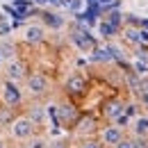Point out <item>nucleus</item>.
I'll list each match as a JSON object with an SVG mask.
<instances>
[{"label": "nucleus", "mask_w": 148, "mask_h": 148, "mask_svg": "<svg viewBox=\"0 0 148 148\" xmlns=\"http://www.w3.org/2000/svg\"><path fill=\"white\" fill-rule=\"evenodd\" d=\"M27 119H30L34 125H39V123L43 121V110H41V107H32V112H30V116H27Z\"/></svg>", "instance_id": "nucleus-16"}, {"label": "nucleus", "mask_w": 148, "mask_h": 148, "mask_svg": "<svg viewBox=\"0 0 148 148\" xmlns=\"http://www.w3.org/2000/svg\"><path fill=\"white\" fill-rule=\"evenodd\" d=\"M139 43H148V30H139Z\"/></svg>", "instance_id": "nucleus-24"}, {"label": "nucleus", "mask_w": 148, "mask_h": 148, "mask_svg": "<svg viewBox=\"0 0 148 148\" xmlns=\"http://www.w3.org/2000/svg\"><path fill=\"white\" fill-rule=\"evenodd\" d=\"M9 2H16V0H9Z\"/></svg>", "instance_id": "nucleus-33"}, {"label": "nucleus", "mask_w": 148, "mask_h": 148, "mask_svg": "<svg viewBox=\"0 0 148 148\" xmlns=\"http://www.w3.org/2000/svg\"><path fill=\"white\" fill-rule=\"evenodd\" d=\"M121 112H123V105H121L119 100H112V103L105 105V116H110V119H116Z\"/></svg>", "instance_id": "nucleus-12"}, {"label": "nucleus", "mask_w": 148, "mask_h": 148, "mask_svg": "<svg viewBox=\"0 0 148 148\" xmlns=\"http://www.w3.org/2000/svg\"><path fill=\"white\" fill-rule=\"evenodd\" d=\"M9 32H12V25H9V23H5V18L0 16V37H7Z\"/></svg>", "instance_id": "nucleus-20"}, {"label": "nucleus", "mask_w": 148, "mask_h": 148, "mask_svg": "<svg viewBox=\"0 0 148 148\" xmlns=\"http://www.w3.org/2000/svg\"><path fill=\"white\" fill-rule=\"evenodd\" d=\"M114 146H116V148H132V144L125 141V139H121V141H119V144H114Z\"/></svg>", "instance_id": "nucleus-26"}, {"label": "nucleus", "mask_w": 148, "mask_h": 148, "mask_svg": "<svg viewBox=\"0 0 148 148\" xmlns=\"http://www.w3.org/2000/svg\"><path fill=\"white\" fill-rule=\"evenodd\" d=\"M98 32H100L103 37H114L119 30H116L112 23H107V21H100V23H98Z\"/></svg>", "instance_id": "nucleus-15"}, {"label": "nucleus", "mask_w": 148, "mask_h": 148, "mask_svg": "<svg viewBox=\"0 0 148 148\" xmlns=\"http://www.w3.org/2000/svg\"><path fill=\"white\" fill-rule=\"evenodd\" d=\"M132 144V148H148V141L144 139V137H137L134 141H130Z\"/></svg>", "instance_id": "nucleus-21"}, {"label": "nucleus", "mask_w": 148, "mask_h": 148, "mask_svg": "<svg viewBox=\"0 0 148 148\" xmlns=\"http://www.w3.org/2000/svg\"><path fill=\"white\" fill-rule=\"evenodd\" d=\"M130 87H132L134 91H141V80H137L134 75H130Z\"/></svg>", "instance_id": "nucleus-22"}, {"label": "nucleus", "mask_w": 148, "mask_h": 148, "mask_svg": "<svg viewBox=\"0 0 148 148\" xmlns=\"http://www.w3.org/2000/svg\"><path fill=\"white\" fill-rule=\"evenodd\" d=\"M128 119H130L128 114H123V112H121V114H119L114 121H116V125H128Z\"/></svg>", "instance_id": "nucleus-23"}, {"label": "nucleus", "mask_w": 148, "mask_h": 148, "mask_svg": "<svg viewBox=\"0 0 148 148\" xmlns=\"http://www.w3.org/2000/svg\"><path fill=\"white\" fill-rule=\"evenodd\" d=\"M134 112H137V107H134V105H128V107H125V114H128V116H132Z\"/></svg>", "instance_id": "nucleus-28"}, {"label": "nucleus", "mask_w": 148, "mask_h": 148, "mask_svg": "<svg viewBox=\"0 0 148 148\" xmlns=\"http://www.w3.org/2000/svg\"><path fill=\"white\" fill-rule=\"evenodd\" d=\"M84 87H87V82H84V77L82 75H73V77H69L66 80V91L77 96V93L84 91Z\"/></svg>", "instance_id": "nucleus-6"}, {"label": "nucleus", "mask_w": 148, "mask_h": 148, "mask_svg": "<svg viewBox=\"0 0 148 148\" xmlns=\"http://www.w3.org/2000/svg\"><path fill=\"white\" fill-rule=\"evenodd\" d=\"M132 69H134V73H137V75H146L148 73V64H146V62H141V59H137V62L132 64Z\"/></svg>", "instance_id": "nucleus-17"}, {"label": "nucleus", "mask_w": 148, "mask_h": 148, "mask_svg": "<svg viewBox=\"0 0 148 148\" xmlns=\"http://www.w3.org/2000/svg\"><path fill=\"white\" fill-rule=\"evenodd\" d=\"M34 5H48V0H32Z\"/></svg>", "instance_id": "nucleus-32"}, {"label": "nucleus", "mask_w": 148, "mask_h": 148, "mask_svg": "<svg viewBox=\"0 0 148 148\" xmlns=\"http://www.w3.org/2000/svg\"><path fill=\"white\" fill-rule=\"evenodd\" d=\"M139 27H141V30H148V18H141V21H139Z\"/></svg>", "instance_id": "nucleus-29"}, {"label": "nucleus", "mask_w": 148, "mask_h": 148, "mask_svg": "<svg viewBox=\"0 0 148 148\" xmlns=\"http://www.w3.org/2000/svg\"><path fill=\"white\" fill-rule=\"evenodd\" d=\"M123 137H121V130L119 128H105L103 130V141L105 144H119Z\"/></svg>", "instance_id": "nucleus-9"}, {"label": "nucleus", "mask_w": 148, "mask_h": 148, "mask_svg": "<svg viewBox=\"0 0 148 148\" xmlns=\"http://www.w3.org/2000/svg\"><path fill=\"white\" fill-rule=\"evenodd\" d=\"M0 59H2V57H0Z\"/></svg>", "instance_id": "nucleus-34"}, {"label": "nucleus", "mask_w": 148, "mask_h": 148, "mask_svg": "<svg viewBox=\"0 0 148 148\" xmlns=\"http://www.w3.org/2000/svg\"><path fill=\"white\" fill-rule=\"evenodd\" d=\"M2 100H5L9 107H14V105L21 103V89L16 87V82L7 80V82L2 84Z\"/></svg>", "instance_id": "nucleus-4"}, {"label": "nucleus", "mask_w": 148, "mask_h": 148, "mask_svg": "<svg viewBox=\"0 0 148 148\" xmlns=\"http://www.w3.org/2000/svg\"><path fill=\"white\" fill-rule=\"evenodd\" d=\"M32 130H34V123H32L27 116H21V119H16V121L12 123V134H14L16 139H27V137L32 134Z\"/></svg>", "instance_id": "nucleus-2"}, {"label": "nucleus", "mask_w": 148, "mask_h": 148, "mask_svg": "<svg viewBox=\"0 0 148 148\" xmlns=\"http://www.w3.org/2000/svg\"><path fill=\"white\" fill-rule=\"evenodd\" d=\"M53 148H66V144H64V141H55V146Z\"/></svg>", "instance_id": "nucleus-30"}, {"label": "nucleus", "mask_w": 148, "mask_h": 148, "mask_svg": "<svg viewBox=\"0 0 148 148\" xmlns=\"http://www.w3.org/2000/svg\"><path fill=\"white\" fill-rule=\"evenodd\" d=\"M128 23H130V25H139V18H134L132 14H128Z\"/></svg>", "instance_id": "nucleus-27"}, {"label": "nucleus", "mask_w": 148, "mask_h": 148, "mask_svg": "<svg viewBox=\"0 0 148 148\" xmlns=\"http://www.w3.org/2000/svg\"><path fill=\"white\" fill-rule=\"evenodd\" d=\"M91 59L103 64V62H112L114 57H112V53H110V48H107V46H105V48H98V46H96V48L91 50Z\"/></svg>", "instance_id": "nucleus-8"}, {"label": "nucleus", "mask_w": 148, "mask_h": 148, "mask_svg": "<svg viewBox=\"0 0 148 148\" xmlns=\"http://www.w3.org/2000/svg\"><path fill=\"white\" fill-rule=\"evenodd\" d=\"M43 23L57 30V27H62V25H64V18H62L59 14H53V12H43Z\"/></svg>", "instance_id": "nucleus-11"}, {"label": "nucleus", "mask_w": 148, "mask_h": 148, "mask_svg": "<svg viewBox=\"0 0 148 148\" xmlns=\"http://www.w3.org/2000/svg\"><path fill=\"white\" fill-rule=\"evenodd\" d=\"M23 37H25L27 43H39V41H43V27H39V25H27Z\"/></svg>", "instance_id": "nucleus-7"}, {"label": "nucleus", "mask_w": 148, "mask_h": 148, "mask_svg": "<svg viewBox=\"0 0 148 148\" xmlns=\"http://www.w3.org/2000/svg\"><path fill=\"white\" fill-rule=\"evenodd\" d=\"M80 148H103V146H100L98 141H84V144H82Z\"/></svg>", "instance_id": "nucleus-25"}, {"label": "nucleus", "mask_w": 148, "mask_h": 148, "mask_svg": "<svg viewBox=\"0 0 148 148\" xmlns=\"http://www.w3.org/2000/svg\"><path fill=\"white\" fill-rule=\"evenodd\" d=\"M73 119H75L73 105H62V107H57V121H73Z\"/></svg>", "instance_id": "nucleus-10"}, {"label": "nucleus", "mask_w": 148, "mask_h": 148, "mask_svg": "<svg viewBox=\"0 0 148 148\" xmlns=\"http://www.w3.org/2000/svg\"><path fill=\"white\" fill-rule=\"evenodd\" d=\"M71 41H73L82 53H91L93 48H96V39L91 37L89 27L82 25V23H80V27H75L73 32H71Z\"/></svg>", "instance_id": "nucleus-1"}, {"label": "nucleus", "mask_w": 148, "mask_h": 148, "mask_svg": "<svg viewBox=\"0 0 148 148\" xmlns=\"http://www.w3.org/2000/svg\"><path fill=\"white\" fill-rule=\"evenodd\" d=\"M134 132H137V137H146L148 134V119L146 116H139L134 121Z\"/></svg>", "instance_id": "nucleus-13"}, {"label": "nucleus", "mask_w": 148, "mask_h": 148, "mask_svg": "<svg viewBox=\"0 0 148 148\" xmlns=\"http://www.w3.org/2000/svg\"><path fill=\"white\" fill-rule=\"evenodd\" d=\"M105 21H107V23H112V25H114V27L119 30V27H121V23H123V14H121V12H119V9L114 7L110 14H107V18H105Z\"/></svg>", "instance_id": "nucleus-14"}, {"label": "nucleus", "mask_w": 148, "mask_h": 148, "mask_svg": "<svg viewBox=\"0 0 148 148\" xmlns=\"http://www.w3.org/2000/svg\"><path fill=\"white\" fill-rule=\"evenodd\" d=\"M125 39H128V41H132V43H139V30L128 27V30H125Z\"/></svg>", "instance_id": "nucleus-18"}, {"label": "nucleus", "mask_w": 148, "mask_h": 148, "mask_svg": "<svg viewBox=\"0 0 148 148\" xmlns=\"http://www.w3.org/2000/svg\"><path fill=\"white\" fill-rule=\"evenodd\" d=\"M5 73H7V80L18 82L21 77H25V66H23L21 62H9L7 69H5Z\"/></svg>", "instance_id": "nucleus-5"}, {"label": "nucleus", "mask_w": 148, "mask_h": 148, "mask_svg": "<svg viewBox=\"0 0 148 148\" xmlns=\"http://www.w3.org/2000/svg\"><path fill=\"white\" fill-rule=\"evenodd\" d=\"M141 98H144V103H146V107H148V91H144V93H141Z\"/></svg>", "instance_id": "nucleus-31"}, {"label": "nucleus", "mask_w": 148, "mask_h": 148, "mask_svg": "<svg viewBox=\"0 0 148 148\" xmlns=\"http://www.w3.org/2000/svg\"><path fill=\"white\" fill-rule=\"evenodd\" d=\"M14 55V46L12 43H2L0 46V57H12Z\"/></svg>", "instance_id": "nucleus-19"}, {"label": "nucleus", "mask_w": 148, "mask_h": 148, "mask_svg": "<svg viewBox=\"0 0 148 148\" xmlns=\"http://www.w3.org/2000/svg\"><path fill=\"white\" fill-rule=\"evenodd\" d=\"M27 91L32 93V96H43V93L48 91V77L46 75H30L27 77Z\"/></svg>", "instance_id": "nucleus-3"}]
</instances>
